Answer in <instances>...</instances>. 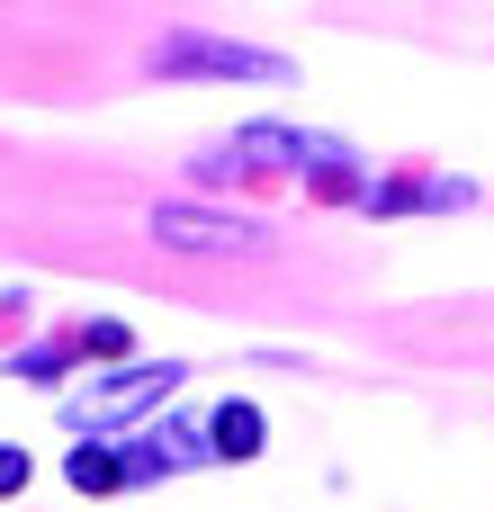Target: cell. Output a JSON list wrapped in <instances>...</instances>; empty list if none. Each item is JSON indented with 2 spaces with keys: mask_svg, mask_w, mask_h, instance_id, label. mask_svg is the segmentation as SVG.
Wrapping results in <instances>:
<instances>
[{
  "mask_svg": "<svg viewBox=\"0 0 494 512\" xmlns=\"http://www.w3.org/2000/svg\"><path fill=\"white\" fill-rule=\"evenodd\" d=\"M144 72H162V81H288V54H261V45H234V36H198V27H180V36H162L153 54H144Z\"/></svg>",
  "mask_w": 494,
  "mask_h": 512,
  "instance_id": "7a4b0ae2",
  "label": "cell"
},
{
  "mask_svg": "<svg viewBox=\"0 0 494 512\" xmlns=\"http://www.w3.org/2000/svg\"><path fill=\"white\" fill-rule=\"evenodd\" d=\"M198 171H207V180H216V171H315L324 189H351L360 153H351L342 135H306V126H234L225 144H207Z\"/></svg>",
  "mask_w": 494,
  "mask_h": 512,
  "instance_id": "6da1fadb",
  "label": "cell"
},
{
  "mask_svg": "<svg viewBox=\"0 0 494 512\" xmlns=\"http://www.w3.org/2000/svg\"><path fill=\"white\" fill-rule=\"evenodd\" d=\"M261 441H270V423H261V405H216V459H261Z\"/></svg>",
  "mask_w": 494,
  "mask_h": 512,
  "instance_id": "8992f818",
  "label": "cell"
},
{
  "mask_svg": "<svg viewBox=\"0 0 494 512\" xmlns=\"http://www.w3.org/2000/svg\"><path fill=\"white\" fill-rule=\"evenodd\" d=\"M477 189L468 180H387V189H360L369 216H414V207H468Z\"/></svg>",
  "mask_w": 494,
  "mask_h": 512,
  "instance_id": "5b68a950",
  "label": "cell"
},
{
  "mask_svg": "<svg viewBox=\"0 0 494 512\" xmlns=\"http://www.w3.org/2000/svg\"><path fill=\"white\" fill-rule=\"evenodd\" d=\"M189 369L180 360H135V369H117V378H99V387H81L63 414L72 423H117V414H135V405H153V396H171Z\"/></svg>",
  "mask_w": 494,
  "mask_h": 512,
  "instance_id": "3957f363",
  "label": "cell"
},
{
  "mask_svg": "<svg viewBox=\"0 0 494 512\" xmlns=\"http://www.w3.org/2000/svg\"><path fill=\"white\" fill-rule=\"evenodd\" d=\"M27 477H36L27 450H0V495H27Z\"/></svg>",
  "mask_w": 494,
  "mask_h": 512,
  "instance_id": "9c48e42d",
  "label": "cell"
},
{
  "mask_svg": "<svg viewBox=\"0 0 494 512\" xmlns=\"http://www.w3.org/2000/svg\"><path fill=\"white\" fill-rule=\"evenodd\" d=\"M81 351H99V360H117V351H126V324H90V333H81Z\"/></svg>",
  "mask_w": 494,
  "mask_h": 512,
  "instance_id": "ba28073f",
  "label": "cell"
},
{
  "mask_svg": "<svg viewBox=\"0 0 494 512\" xmlns=\"http://www.w3.org/2000/svg\"><path fill=\"white\" fill-rule=\"evenodd\" d=\"M63 477H72L81 495H108V486H126V459H117V450H72Z\"/></svg>",
  "mask_w": 494,
  "mask_h": 512,
  "instance_id": "52a82bcc",
  "label": "cell"
},
{
  "mask_svg": "<svg viewBox=\"0 0 494 512\" xmlns=\"http://www.w3.org/2000/svg\"><path fill=\"white\" fill-rule=\"evenodd\" d=\"M153 234H162L171 252H261L252 225H234V216H198V207H153Z\"/></svg>",
  "mask_w": 494,
  "mask_h": 512,
  "instance_id": "277c9868",
  "label": "cell"
}]
</instances>
